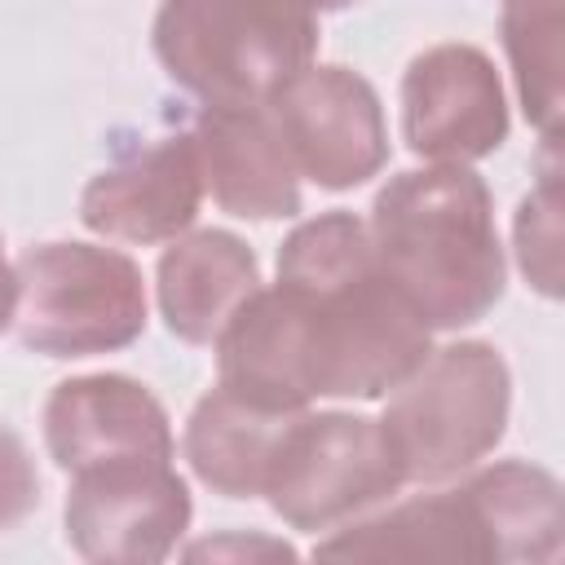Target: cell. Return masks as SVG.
<instances>
[{
    "mask_svg": "<svg viewBox=\"0 0 565 565\" xmlns=\"http://www.w3.org/2000/svg\"><path fill=\"white\" fill-rule=\"evenodd\" d=\"M278 287L305 331L313 397H384L428 358V327L375 265L353 212L300 221L278 247Z\"/></svg>",
    "mask_w": 565,
    "mask_h": 565,
    "instance_id": "obj_1",
    "label": "cell"
},
{
    "mask_svg": "<svg viewBox=\"0 0 565 565\" xmlns=\"http://www.w3.org/2000/svg\"><path fill=\"white\" fill-rule=\"evenodd\" d=\"M203 190L243 221H287L300 212V172L269 119V106H203L190 128Z\"/></svg>",
    "mask_w": 565,
    "mask_h": 565,
    "instance_id": "obj_12",
    "label": "cell"
},
{
    "mask_svg": "<svg viewBox=\"0 0 565 565\" xmlns=\"http://www.w3.org/2000/svg\"><path fill=\"white\" fill-rule=\"evenodd\" d=\"M44 446L71 477L115 459H177V437L163 402L132 375H75L44 402Z\"/></svg>",
    "mask_w": 565,
    "mask_h": 565,
    "instance_id": "obj_11",
    "label": "cell"
},
{
    "mask_svg": "<svg viewBox=\"0 0 565 565\" xmlns=\"http://www.w3.org/2000/svg\"><path fill=\"white\" fill-rule=\"evenodd\" d=\"M40 508V472L26 441L0 424V530L18 525Z\"/></svg>",
    "mask_w": 565,
    "mask_h": 565,
    "instance_id": "obj_18",
    "label": "cell"
},
{
    "mask_svg": "<svg viewBox=\"0 0 565 565\" xmlns=\"http://www.w3.org/2000/svg\"><path fill=\"white\" fill-rule=\"evenodd\" d=\"M203 199V172L190 132H168L124 150L79 194V221L119 243H168L190 230Z\"/></svg>",
    "mask_w": 565,
    "mask_h": 565,
    "instance_id": "obj_10",
    "label": "cell"
},
{
    "mask_svg": "<svg viewBox=\"0 0 565 565\" xmlns=\"http://www.w3.org/2000/svg\"><path fill=\"white\" fill-rule=\"evenodd\" d=\"M318 40L305 0H163L150 26L159 66L203 106H269Z\"/></svg>",
    "mask_w": 565,
    "mask_h": 565,
    "instance_id": "obj_3",
    "label": "cell"
},
{
    "mask_svg": "<svg viewBox=\"0 0 565 565\" xmlns=\"http://www.w3.org/2000/svg\"><path fill=\"white\" fill-rule=\"evenodd\" d=\"M260 287L256 252L230 230H194L168 238L154 291L168 331L185 344H216L225 322Z\"/></svg>",
    "mask_w": 565,
    "mask_h": 565,
    "instance_id": "obj_14",
    "label": "cell"
},
{
    "mask_svg": "<svg viewBox=\"0 0 565 565\" xmlns=\"http://www.w3.org/2000/svg\"><path fill=\"white\" fill-rule=\"evenodd\" d=\"M13 313H18V269L9 265L4 234H0V335L13 327Z\"/></svg>",
    "mask_w": 565,
    "mask_h": 565,
    "instance_id": "obj_20",
    "label": "cell"
},
{
    "mask_svg": "<svg viewBox=\"0 0 565 565\" xmlns=\"http://www.w3.org/2000/svg\"><path fill=\"white\" fill-rule=\"evenodd\" d=\"M296 411H260L221 384L203 393L185 419V459L221 499H260L282 424Z\"/></svg>",
    "mask_w": 565,
    "mask_h": 565,
    "instance_id": "obj_15",
    "label": "cell"
},
{
    "mask_svg": "<svg viewBox=\"0 0 565 565\" xmlns=\"http://www.w3.org/2000/svg\"><path fill=\"white\" fill-rule=\"evenodd\" d=\"M512 375L494 344L459 340L428 358L393 388L380 428L397 455L402 481H450L477 468L508 433Z\"/></svg>",
    "mask_w": 565,
    "mask_h": 565,
    "instance_id": "obj_4",
    "label": "cell"
},
{
    "mask_svg": "<svg viewBox=\"0 0 565 565\" xmlns=\"http://www.w3.org/2000/svg\"><path fill=\"white\" fill-rule=\"evenodd\" d=\"M313 556H358V561H499L490 521L481 512L468 477L450 490L406 499L375 516H353L335 525Z\"/></svg>",
    "mask_w": 565,
    "mask_h": 565,
    "instance_id": "obj_13",
    "label": "cell"
},
{
    "mask_svg": "<svg viewBox=\"0 0 565 565\" xmlns=\"http://www.w3.org/2000/svg\"><path fill=\"white\" fill-rule=\"evenodd\" d=\"M371 252L428 331L481 322L503 300V243L490 185L468 163L388 177L371 203Z\"/></svg>",
    "mask_w": 565,
    "mask_h": 565,
    "instance_id": "obj_2",
    "label": "cell"
},
{
    "mask_svg": "<svg viewBox=\"0 0 565 565\" xmlns=\"http://www.w3.org/2000/svg\"><path fill=\"white\" fill-rule=\"evenodd\" d=\"M269 119L291 168L322 190H353L388 163L380 93L349 66H305L269 102Z\"/></svg>",
    "mask_w": 565,
    "mask_h": 565,
    "instance_id": "obj_8",
    "label": "cell"
},
{
    "mask_svg": "<svg viewBox=\"0 0 565 565\" xmlns=\"http://www.w3.org/2000/svg\"><path fill=\"white\" fill-rule=\"evenodd\" d=\"M402 468L380 419L349 411H296L274 446L260 499L291 530H335L388 494H397Z\"/></svg>",
    "mask_w": 565,
    "mask_h": 565,
    "instance_id": "obj_6",
    "label": "cell"
},
{
    "mask_svg": "<svg viewBox=\"0 0 565 565\" xmlns=\"http://www.w3.org/2000/svg\"><path fill=\"white\" fill-rule=\"evenodd\" d=\"M18 340L44 358L128 349L146 331V282L132 256L97 243H40L18 256Z\"/></svg>",
    "mask_w": 565,
    "mask_h": 565,
    "instance_id": "obj_5",
    "label": "cell"
},
{
    "mask_svg": "<svg viewBox=\"0 0 565 565\" xmlns=\"http://www.w3.org/2000/svg\"><path fill=\"white\" fill-rule=\"evenodd\" d=\"M402 137L428 163H472L508 141V97L477 44H433L402 75Z\"/></svg>",
    "mask_w": 565,
    "mask_h": 565,
    "instance_id": "obj_9",
    "label": "cell"
},
{
    "mask_svg": "<svg viewBox=\"0 0 565 565\" xmlns=\"http://www.w3.org/2000/svg\"><path fill=\"white\" fill-rule=\"evenodd\" d=\"M185 556H190V561H199V556H282V561H291L296 552H291L287 543H269V539H243V534H225V539H207V543H194V547H185Z\"/></svg>",
    "mask_w": 565,
    "mask_h": 565,
    "instance_id": "obj_19",
    "label": "cell"
},
{
    "mask_svg": "<svg viewBox=\"0 0 565 565\" xmlns=\"http://www.w3.org/2000/svg\"><path fill=\"white\" fill-rule=\"evenodd\" d=\"M190 486L172 459H115L71 472L66 543L97 565H154L190 530Z\"/></svg>",
    "mask_w": 565,
    "mask_h": 565,
    "instance_id": "obj_7",
    "label": "cell"
},
{
    "mask_svg": "<svg viewBox=\"0 0 565 565\" xmlns=\"http://www.w3.org/2000/svg\"><path fill=\"white\" fill-rule=\"evenodd\" d=\"M516 260L521 274L543 296H561V168H556V137H543V168L539 185L516 207Z\"/></svg>",
    "mask_w": 565,
    "mask_h": 565,
    "instance_id": "obj_17",
    "label": "cell"
},
{
    "mask_svg": "<svg viewBox=\"0 0 565 565\" xmlns=\"http://www.w3.org/2000/svg\"><path fill=\"white\" fill-rule=\"evenodd\" d=\"M305 4L318 13V9H349V4H358V0H305Z\"/></svg>",
    "mask_w": 565,
    "mask_h": 565,
    "instance_id": "obj_21",
    "label": "cell"
},
{
    "mask_svg": "<svg viewBox=\"0 0 565 565\" xmlns=\"http://www.w3.org/2000/svg\"><path fill=\"white\" fill-rule=\"evenodd\" d=\"M503 49L525 119L556 137L561 119V0H503Z\"/></svg>",
    "mask_w": 565,
    "mask_h": 565,
    "instance_id": "obj_16",
    "label": "cell"
}]
</instances>
